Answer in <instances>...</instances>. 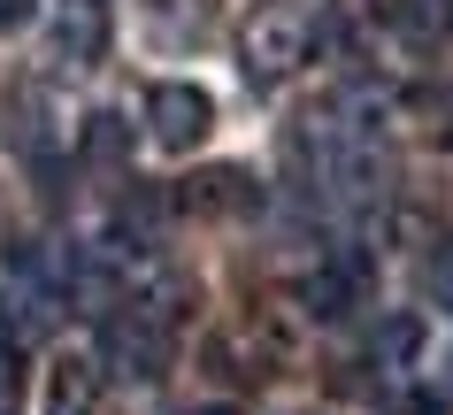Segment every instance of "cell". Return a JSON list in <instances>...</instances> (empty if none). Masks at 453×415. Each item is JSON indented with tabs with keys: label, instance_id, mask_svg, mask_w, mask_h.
I'll return each mask as SVG.
<instances>
[{
	"label": "cell",
	"instance_id": "obj_1",
	"mask_svg": "<svg viewBox=\"0 0 453 415\" xmlns=\"http://www.w3.org/2000/svg\"><path fill=\"white\" fill-rule=\"evenodd\" d=\"M308 39H315L308 8H292V0H262V8L246 16L239 54H246V70H254V77H285V70L308 62Z\"/></svg>",
	"mask_w": 453,
	"mask_h": 415
},
{
	"label": "cell",
	"instance_id": "obj_2",
	"mask_svg": "<svg viewBox=\"0 0 453 415\" xmlns=\"http://www.w3.org/2000/svg\"><path fill=\"white\" fill-rule=\"evenodd\" d=\"M100 346H108V362H116L123 377L154 385V377L169 369V308L131 300V316H108V323H100Z\"/></svg>",
	"mask_w": 453,
	"mask_h": 415
},
{
	"label": "cell",
	"instance_id": "obj_3",
	"mask_svg": "<svg viewBox=\"0 0 453 415\" xmlns=\"http://www.w3.org/2000/svg\"><path fill=\"white\" fill-rule=\"evenodd\" d=\"M208 123H215V100L200 93V85H154V93H146V131H154V147L192 154L208 139Z\"/></svg>",
	"mask_w": 453,
	"mask_h": 415
},
{
	"label": "cell",
	"instance_id": "obj_4",
	"mask_svg": "<svg viewBox=\"0 0 453 415\" xmlns=\"http://www.w3.org/2000/svg\"><path fill=\"white\" fill-rule=\"evenodd\" d=\"M185 208L192 216H246V208H262V185L246 170H200L185 185Z\"/></svg>",
	"mask_w": 453,
	"mask_h": 415
},
{
	"label": "cell",
	"instance_id": "obj_5",
	"mask_svg": "<svg viewBox=\"0 0 453 415\" xmlns=\"http://www.w3.org/2000/svg\"><path fill=\"white\" fill-rule=\"evenodd\" d=\"M384 24L400 31L407 47H438L453 31V0H384Z\"/></svg>",
	"mask_w": 453,
	"mask_h": 415
},
{
	"label": "cell",
	"instance_id": "obj_6",
	"mask_svg": "<svg viewBox=\"0 0 453 415\" xmlns=\"http://www.w3.org/2000/svg\"><path fill=\"white\" fill-rule=\"evenodd\" d=\"M47 415H100V369L93 362H62L47 385Z\"/></svg>",
	"mask_w": 453,
	"mask_h": 415
},
{
	"label": "cell",
	"instance_id": "obj_7",
	"mask_svg": "<svg viewBox=\"0 0 453 415\" xmlns=\"http://www.w3.org/2000/svg\"><path fill=\"white\" fill-rule=\"evenodd\" d=\"M354 300H361V262H331V269L308 277V308L315 316H346Z\"/></svg>",
	"mask_w": 453,
	"mask_h": 415
},
{
	"label": "cell",
	"instance_id": "obj_8",
	"mask_svg": "<svg viewBox=\"0 0 453 415\" xmlns=\"http://www.w3.org/2000/svg\"><path fill=\"white\" fill-rule=\"evenodd\" d=\"M423 293L438 300V308H453V239H438V254L423 262Z\"/></svg>",
	"mask_w": 453,
	"mask_h": 415
},
{
	"label": "cell",
	"instance_id": "obj_9",
	"mask_svg": "<svg viewBox=\"0 0 453 415\" xmlns=\"http://www.w3.org/2000/svg\"><path fill=\"white\" fill-rule=\"evenodd\" d=\"M85 147H93V154H116V147H123L116 116H93V131H85Z\"/></svg>",
	"mask_w": 453,
	"mask_h": 415
},
{
	"label": "cell",
	"instance_id": "obj_10",
	"mask_svg": "<svg viewBox=\"0 0 453 415\" xmlns=\"http://www.w3.org/2000/svg\"><path fill=\"white\" fill-rule=\"evenodd\" d=\"M31 16H39V8H31V0H0V31H24Z\"/></svg>",
	"mask_w": 453,
	"mask_h": 415
},
{
	"label": "cell",
	"instance_id": "obj_11",
	"mask_svg": "<svg viewBox=\"0 0 453 415\" xmlns=\"http://www.w3.org/2000/svg\"><path fill=\"white\" fill-rule=\"evenodd\" d=\"M16 385H24V377H16V362H0V415L16 408Z\"/></svg>",
	"mask_w": 453,
	"mask_h": 415
},
{
	"label": "cell",
	"instance_id": "obj_12",
	"mask_svg": "<svg viewBox=\"0 0 453 415\" xmlns=\"http://www.w3.org/2000/svg\"><path fill=\"white\" fill-rule=\"evenodd\" d=\"M200 415H239V408H200Z\"/></svg>",
	"mask_w": 453,
	"mask_h": 415
},
{
	"label": "cell",
	"instance_id": "obj_13",
	"mask_svg": "<svg viewBox=\"0 0 453 415\" xmlns=\"http://www.w3.org/2000/svg\"><path fill=\"white\" fill-rule=\"evenodd\" d=\"M85 8H93V0H85Z\"/></svg>",
	"mask_w": 453,
	"mask_h": 415
}]
</instances>
